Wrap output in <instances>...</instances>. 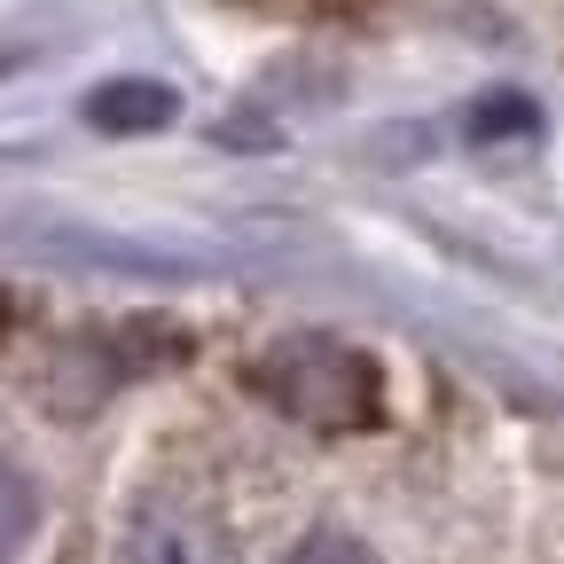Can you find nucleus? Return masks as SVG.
Segmentation results:
<instances>
[{
    "instance_id": "1",
    "label": "nucleus",
    "mask_w": 564,
    "mask_h": 564,
    "mask_svg": "<svg viewBox=\"0 0 564 564\" xmlns=\"http://www.w3.org/2000/svg\"><path fill=\"white\" fill-rule=\"evenodd\" d=\"M251 384L267 408H282L306 432H361L384 408V384H377V361L352 352L345 337H322V329H299V337H274L259 361H251Z\"/></svg>"
},
{
    "instance_id": "2",
    "label": "nucleus",
    "mask_w": 564,
    "mask_h": 564,
    "mask_svg": "<svg viewBox=\"0 0 564 564\" xmlns=\"http://www.w3.org/2000/svg\"><path fill=\"white\" fill-rule=\"evenodd\" d=\"M118 564H212V533L181 502H141L118 541Z\"/></svg>"
},
{
    "instance_id": "3",
    "label": "nucleus",
    "mask_w": 564,
    "mask_h": 564,
    "mask_svg": "<svg viewBox=\"0 0 564 564\" xmlns=\"http://www.w3.org/2000/svg\"><path fill=\"white\" fill-rule=\"evenodd\" d=\"M173 87H150V79H118V87H102V95H87V118L102 126V133H158V126H173Z\"/></svg>"
},
{
    "instance_id": "4",
    "label": "nucleus",
    "mask_w": 564,
    "mask_h": 564,
    "mask_svg": "<svg viewBox=\"0 0 564 564\" xmlns=\"http://www.w3.org/2000/svg\"><path fill=\"white\" fill-rule=\"evenodd\" d=\"M32 525H40V486L0 455V556H17L32 541Z\"/></svg>"
},
{
    "instance_id": "5",
    "label": "nucleus",
    "mask_w": 564,
    "mask_h": 564,
    "mask_svg": "<svg viewBox=\"0 0 564 564\" xmlns=\"http://www.w3.org/2000/svg\"><path fill=\"white\" fill-rule=\"evenodd\" d=\"M282 564H377L361 541H352V533H306L291 556H282Z\"/></svg>"
}]
</instances>
